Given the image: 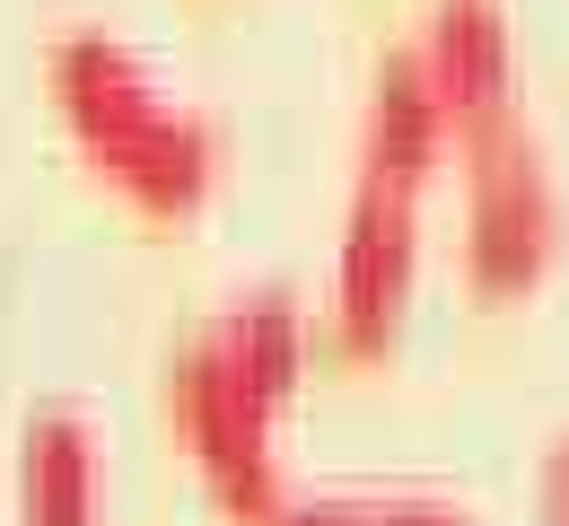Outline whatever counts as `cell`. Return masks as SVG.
I'll list each match as a JSON object with an SVG mask.
<instances>
[{
  "mask_svg": "<svg viewBox=\"0 0 569 526\" xmlns=\"http://www.w3.org/2000/svg\"><path fill=\"white\" fill-rule=\"evenodd\" d=\"M211 343H219V360L281 413L289 395H298V377H307V307L289 299V290H254V299H237L211 325Z\"/></svg>",
  "mask_w": 569,
  "mask_h": 526,
  "instance_id": "8",
  "label": "cell"
},
{
  "mask_svg": "<svg viewBox=\"0 0 569 526\" xmlns=\"http://www.w3.org/2000/svg\"><path fill=\"white\" fill-rule=\"evenodd\" d=\"M552 255H561V193L535 132L508 115L473 132V158H465V281L482 299H517L552 272Z\"/></svg>",
  "mask_w": 569,
  "mask_h": 526,
  "instance_id": "3",
  "label": "cell"
},
{
  "mask_svg": "<svg viewBox=\"0 0 569 526\" xmlns=\"http://www.w3.org/2000/svg\"><path fill=\"white\" fill-rule=\"evenodd\" d=\"M167 413H176L184 448H193L202 483H211L219 518L228 526H281L289 483H281V456H272V404L219 360L211 334L167 360Z\"/></svg>",
  "mask_w": 569,
  "mask_h": 526,
  "instance_id": "2",
  "label": "cell"
},
{
  "mask_svg": "<svg viewBox=\"0 0 569 526\" xmlns=\"http://www.w3.org/2000/svg\"><path fill=\"white\" fill-rule=\"evenodd\" d=\"M535 509H543V526H569V439H552L543 474H535Z\"/></svg>",
  "mask_w": 569,
  "mask_h": 526,
  "instance_id": "10",
  "label": "cell"
},
{
  "mask_svg": "<svg viewBox=\"0 0 569 526\" xmlns=\"http://www.w3.org/2000/svg\"><path fill=\"white\" fill-rule=\"evenodd\" d=\"M421 272V220L412 193L395 185H359L351 228H342V264H333V343L342 351H386Z\"/></svg>",
  "mask_w": 569,
  "mask_h": 526,
  "instance_id": "4",
  "label": "cell"
},
{
  "mask_svg": "<svg viewBox=\"0 0 569 526\" xmlns=\"http://www.w3.org/2000/svg\"><path fill=\"white\" fill-rule=\"evenodd\" d=\"M53 106L79 132V150L97 158L141 211H158V220L202 211V193L219 185L211 115L167 106L141 53L114 44V36H97V27H79V36L53 44Z\"/></svg>",
  "mask_w": 569,
  "mask_h": 526,
  "instance_id": "1",
  "label": "cell"
},
{
  "mask_svg": "<svg viewBox=\"0 0 569 526\" xmlns=\"http://www.w3.org/2000/svg\"><path fill=\"white\" fill-rule=\"evenodd\" d=\"M18 526H97V430L71 404L36 413L18 439Z\"/></svg>",
  "mask_w": 569,
  "mask_h": 526,
  "instance_id": "7",
  "label": "cell"
},
{
  "mask_svg": "<svg viewBox=\"0 0 569 526\" xmlns=\"http://www.w3.org/2000/svg\"><path fill=\"white\" fill-rule=\"evenodd\" d=\"M281 526H473L447 500H289Z\"/></svg>",
  "mask_w": 569,
  "mask_h": 526,
  "instance_id": "9",
  "label": "cell"
},
{
  "mask_svg": "<svg viewBox=\"0 0 569 526\" xmlns=\"http://www.w3.org/2000/svg\"><path fill=\"white\" fill-rule=\"evenodd\" d=\"M447 141H456V123H447V106H438V88H429L421 53H412V44L386 53V62H377V88H368V115H359V185L412 193L429 167L447 158Z\"/></svg>",
  "mask_w": 569,
  "mask_h": 526,
  "instance_id": "6",
  "label": "cell"
},
{
  "mask_svg": "<svg viewBox=\"0 0 569 526\" xmlns=\"http://www.w3.org/2000/svg\"><path fill=\"white\" fill-rule=\"evenodd\" d=\"M412 53H421L429 88L465 141L508 123V18H499V0H438Z\"/></svg>",
  "mask_w": 569,
  "mask_h": 526,
  "instance_id": "5",
  "label": "cell"
}]
</instances>
